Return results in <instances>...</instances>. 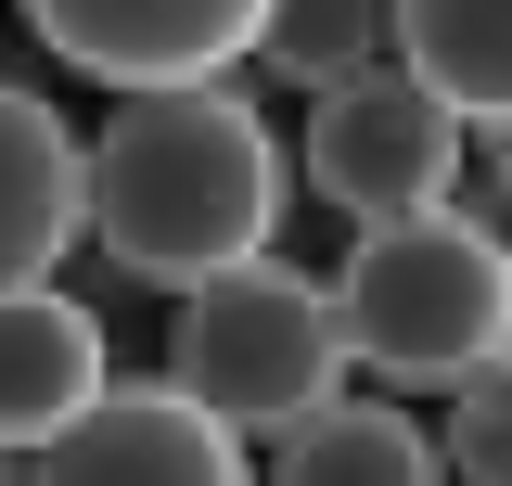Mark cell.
Segmentation results:
<instances>
[{"mask_svg":"<svg viewBox=\"0 0 512 486\" xmlns=\"http://www.w3.org/2000/svg\"><path fill=\"white\" fill-rule=\"evenodd\" d=\"M295 205V154L256 116V90H154L116 103V128H90V231L128 282H218L256 269L282 243Z\"/></svg>","mask_w":512,"mask_h":486,"instance_id":"6da1fadb","label":"cell"},{"mask_svg":"<svg viewBox=\"0 0 512 486\" xmlns=\"http://www.w3.org/2000/svg\"><path fill=\"white\" fill-rule=\"evenodd\" d=\"M333 333L346 359L384 371V384H474V371L512 346V295H500V231L487 218H397V231H359L346 269H333Z\"/></svg>","mask_w":512,"mask_h":486,"instance_id":"7a4b0ae2","label":"cell"},{"mask_svg":"<svg viewBox=\"0 0 512 486\" xmlns=\"http://www.w3.org/2000/svg\"><path fill=\"white\" fill-rule=\"evenodd\" d=\"M346 333H333V282L256 256V269H218L180 295V346H167V384H180L231 448H282V435L346 397Z\"/></svg>","mask_w":512,"mask_h":486,"instance_id":"3957f363","label":"cell"},{"mask_svg":"<svg viewBox=\"0 0 512 486\" xmlns=\"http://www.w3.org/2000/svg\"><path fill=\"white\" fill-rule=\"evenodd\" d=\"M461 154H474V141H461L397 64H372L359 90H320V103H308V141H295L308 192L333 205V218H359V231H397V218L461 205Z\"/></svg>","mask_w":512,"mask_h":486,"instance_id":"277c9868","label":"cell"},{"mask_svg":"<svg viewBox=\"0 0 512 486\" xmlns=\"http://www.w3.org/2000/svg\"><path fill=\"white\" fill-rule=\"evenodd\" d=\"M26 26L52 39V64L103 77L116 103L231 90V64L256 52V0H39Z\"/></svg>","mask_w":512,"mask_h":486,"instance_id":"5b68a950","label":"cell"},{"mask_svg":"<svg viewBox=\"0 0 512 486\" xmlns=\"http://www.w3.org/2000/svg\"><path fill=\"white\" fill-rule=\"evenodd\" d=\"M26 486H256V461L192 410L180 384H103L26 461Z\"/></svg>","mask_w":512,"mask_h":486,"instance_id":"8992f818","label":"cell"},{"mask_svg":"<svg viewBox=\"0 0 512 486\" xmlns=\"http://www.w3.org/2000/svg\"><path fill=\"white\" fill-rule=\"evenodd\" d=\"M116 384L103 359V320L64 295V282H26V295H0V448L13 461H39L90 397Z\"/></svg>","mask_w":512,"mask_h":486,"instance_id":"52a82bcc","label":"cell"},{"mask_svg":"<svg viewBox=\"0 0 512 486\" xmlns=\"http://www.w3.org/2000/svg\"><path fill=\"white\" fill-rule=\"evenodd\" d=\"M90 231V141L0 77V295L52 282V256Z\"/></svg>","mask_w":512,"mask_h":486,"instance_id":"ba28073f","label":"cell"},{"mask_svg":"<svg viewBox=\"0 0 512 486\" xmlns=\"http://www.w3.org/2000/svg\"><path fill=\"white\" fill-rule=\"evenodd\" d=\"M384 64H397L461 141L512 128V0H397V13H384Z\"/></svg>","mask_w":512,"mask_h":486,"instance_id":"9c48e42d","label":"cell"},{"mask_svg":"<svg viewBox=\"0 0 512 486\" xmlns=\"http://www.w3.org/2000/svg\"><path fill=\"white\" fill-rule=\"evenodd\" d=\"M269 486H448V461L397 397H333V410H308L282 435Z\"/></svg>","mask_w":512,"mask_h":486,"instance_id":"30bf717a","label":"cell"},{"mask_svg":"<svg viewBox=\"0 0 512 486\" xmlns=\"http://www.w3.org/2000/svg\"><path fill=\"white\" fill-rule=\"evenodd\" d=\"M256 64L295 77V90H359L384 64V13L372 0H256Z\"/></svg>","mask_w":512,"mask_h":486,"instance_id":"8fae6325","label":"cell"},{"mask_svg":"<svg viewBox=\"0 0 512 486\" xmlns=\"http://www.w3.org/2000/svg\"><path fill=\"white\" fill-rule=\"evenodd\" d=\"M436 461L461 486H512V346L474 384H448V435H436Z\"/></svg>","mask_w":512,"mask_h":486,"instance_id":"7c38bea8","label":"cell"},{"mask_svg":"<svg viewBox=\"0 0 512 486\" xmlns=\"http://www.w3.org/2000/svg\"><path fill=\"white\" fill-rule=\"evenodd\" d=\"M474 154H487V180L512 192V128H487V141H474Z\"/></svg>","mask_w":512,"mask_h":486,"instance_id":"4fadbf2b","label":"cell"},{"mask_svg":"<svg viewBox=\"0 0 512 486\" xmlns=\"http://www.w3.org/2000/svg\"><path fill=\"white\" fill-rule=\"evenodd\" d=\"M0 486H26V461H13V448H0Z\"/></svg>","mask_w":512,"mask_h":486,"instance_id":"5bb4252c","label":"cell"},{"mask_svg":"<svg viewBox=\"0 0 512 486\" xmlns=\"http://www.w3.org/2000/svg\"><path fill=\"white\" fill-rule=\"evenodd\" d=\"M500 295H512V231H500Z\"/></svg>","mask_w":512,"mask_h":486,"instance_id":"9a60e30c","label":"cell"}]
</instances>
